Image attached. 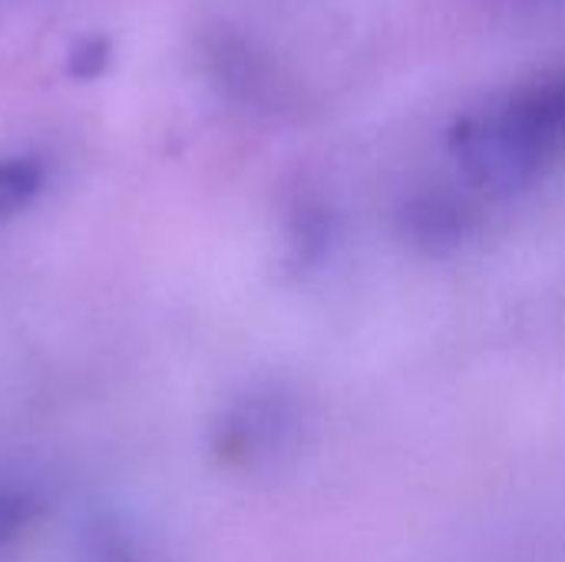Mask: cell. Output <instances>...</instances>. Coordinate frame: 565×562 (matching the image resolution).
<instances>
[{
  "instance_id": "cell-1",
  "label": "cell",
  "mask_w": 565,
  "mask_h": 562,
  "mask_svg": "<svg viewBox=\"0 0 565 562\" xmlns=\"http://www.w3.org/2000/svg\"><path fill=\"white\" fill-rule=\"evenodd\" d=\"M43 189V166L30 156L0 159V219L30 205V199Z\"/></svg>"
},
{
  "instance_id": "cell-2",
  "label": "cell",
  "mask_w": 565,
  "mask_h": 562,
  "mask_svg": "<svg viewBox=\"0 0 565 562\" xmlns=\"http://www.w3.org/2000/svg\"><path fill=\"white\" fill-rule=\"evenodd\" d=\"M106 66V43L89 40L73 53V73L76 76H96Z\"/></svg>"
}]
</instances>
